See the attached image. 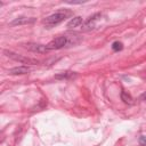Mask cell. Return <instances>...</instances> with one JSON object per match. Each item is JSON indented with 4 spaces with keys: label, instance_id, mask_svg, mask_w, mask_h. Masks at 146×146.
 <instances>
[{
    "label": "cell",
    "instance_id": "obj_4",
    "mask_svg": "<svg viewBox=\"0 0 146 146\" xmlns=\"http://www.w3.org/2000/svg\"><path fill=\"white\" fill-rule=\"evenodd\" d=\"M102 17V14L100 13H97V14H94L92 16H90L82 25V30L83 31H90V30H94L96 27V23L97 21Z\"/></svg>",
    "mask_w": 146,
    "mask_h": 146
},
{
    "label": "cell",
    "instance_id": "obj_11",
    "mask_svg": "<svg viewBox=\"0 0 146 146\" xmlns=\"http://www.w3.org/2000/svg\"><path fill=\"white\" fill-rule=\"evenodd\" d=\"M139 144L141 146H146V136H140L139 137Z\"/></svg>",
    "mask_w": 146,
    "mask_h": 146
},
{
    "label": "cell",
    "instance_id": "obj_6",
    "mask_svg": "<svg viewBox=\"0 0 146 146\" xmlns=\"http://www.w3.org/2000/svg\"><path fill=\"white\" fill-rule=\"evenodd\" d=\"M30 72V67L27 66H17L9 70V74L11 75H18V74H26Z\"/></svg>",
    "mask_w": 146,
    "mask_h": 146
},
{
    "label": "cell",
    "instance_id": "obj_9",
    "mask_svg": "<svg viewBox=\"0 0 146 146\" xmlns=\"http://www.w3.org/2000/svg\"><path fill=\"white\" fill-rule=\"evenodd\" d=\"M121 99L123 100V103L129 104V105H131V104L133 103V98H132L131 95L128 94L127 91H122V92H121Z\"/></svg>",
    "mask_w": 146,
    "mask_h": 146
},
{
    "label": "cell",
    "instance_id": "obj_12",
    "mask_svg": "<svg viewBox=\"0 0 146 146\" xmlns=\"http://www.w3.org/2000/svg\"><path fill=\"white\" fill-rule=\"evenodd\" d=\"M140 99H141V100H146V92H144V94L140 96Z\"/></svg>",
    "mask_w": 146,
    "mask_h": 146
},
{
    "label": "cell",
    "instance_id": "obj_5",
    "mask_svg": "<svg viewBox=\"0 0 146 146\" xmlns=\"http://www.w3.org/2000/svg\"><path fill=\"white\" fill-rule=\"evenodd\" d=\"M35 22V18L33 17H17L15 18L13 22H10V25L11 26H15V25H24V24H32Z\"/></svg>",
    "mask_w": 146,
    "mask_h": 146
},
{
    "label": "cell",
    "instance_id": "obj_2",
    "mask_svg": "<svg viewBox=\"0 0 146 146\" xmlns=\"http://www.w3.org/2000/svg\"><path fill=\"white\" fill-rule=\"evenodd\" d=\"M3 52L6 54L7 57H9V58H11V59H14V60H16V62H19V63H22V64H38V63H39L36 59H32V58H29V57H24V56L18 55V54H16V52H14V51H10V50H5Z\"/></svg>",
    "mask_w": 146,
    "mask_h": 146
},
{
    "label": "cell",
    "instance_id": "obj_10",
    "mask_svg": "<svg viewBox=\"0 0 146 146\" xmlns=\"http://www.w3.org/2000/svg\"><path fill=\"white\" fill-rule=\"evenodd\" d=\"M122 48H123V44H122V42H120V41H115V42H113V44H112V49H113L114 51L122 50Z\"/></svg>",
    "mask_w": 146,
    "mask_h": 146
},
{
    "label": "cell",
    "instance_id": "obj_8",
    "mask_svg": "<svg viewBox=\"0 0 146 146\" xmlns=\"http://www.w3.org/2000/svg\"><path fill=\"white\" fill-rule=\"evenodd\" d=\"M75 76H76V74H75L74 72H71V71H65V72H62V73L55 75V78H56V79H59V80L73 79V78H75Z\"/></svg>",
    "mask_w": 146,
    "mask_h": 146
},
{
    "label": "cell",
    "instance_id": "obj_3",
    "mask_svg": "<svg viewBox=\"0 0 146 146\" xmlns=\"http://www.w3.org/2000/svg\"><path fill=\"white\" fill-rule=\"evenodd\" d=\"M23 47L30 51L33 52H39V54H46L49 51V49L47 48V46L44 44H40V43H33V42H29V43H24Z\"/></svg>",
    "mask_w": 146,
    "mask_h": 146
},
{
    "label": "cell",
    "instance_id": "obj_1",
    "mask_svg": "<svg viewBox=\"0 0 146 146\" xmlns=\"http://www.w3.org/2000/svg\"><path fill=\"white\" fill-rule=\"evenodd\" d=\"M70 16H72V11L68 9H59L56 13L49 15L48 17H46V19H43V24L46 26V29H51L58 24H60L62 22H64L66 18H68Z\"/></svg>",
    "mask_w": 146,
    "mask_h": 146
},
{
    "label": "cell",
    "instance_id": "obj_7",
    "mask_svg": "<svg viewBox=\"0 0 146 146\" xmlns=\"http://www.w3.org/2000/svg\"><path fill=\"white\" fill-rule=\"evenodd\" d=\"M82 22H83L82 17H80V16H75V17H73V18H71V19L68 21V23H67V27H68V29H75V27L80 26V25L82 24Z\"/></svg>",
    "mask_w": 146,
    "mask_h": 146
}]
</instances>
